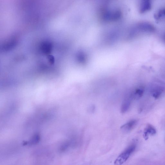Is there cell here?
<instances>
[{
    "label": "cell",
    "instance_id": "1",
    "mask_svg": "<svg viewBox=\"0 0 165 165\" xmlns=\"http://www.w3.org/2000/svg\"><path fill=\"white\" fill-rule=\"evenodd\" d=\"M136 148V143H131L117 157L114 161V165H122L134 153Z\"/></svg>",
    "mask_w": 165,
    "mask_h": 165
},
{
    "label": "cell",
    "instance_id": "2",
    "mask_svg": "<svg viewBox=\"0 0 165 165\" xmlns=\"http://www.w3.org/2000/svg\"><path fill=\"white\" fill-rule=\"evenodd\" d=\"M152 3L149 0H143L140 3L139 7V12L143 13L149 11L151 9Z\"/></svg>",
    "mask_w": 165,
    "mask_h": 165
},
{
    "label": "cell",
    "instance_id": "3",
    "mask_svg": "<svg viewBox=\"0 0 165 165\" xmlns=\"http://www.w3.org/2000/svg\"><path fill=\"white\" fill-rule=\"evenodd\" d=\"M138 123V121L132 120L123 125L121 127V130L124 133L130 132L135 127Z\"/></svg>",
    "mask_w": 165,
    "mask_h": 165
},
{
    "label": "cell",
    "instance_id": "4",
    "mask_svg": "<svg viewBox=\"0 0 165 165\" xmlns=\"http://www.w3.org/2000/svg\"><path fill=\"white\" fill-rule=\"evenodd\" d=\"M164 90V88L162 86L156 85L151 89L152 96L156 99H158L163 94Z\"/></svg>",
    "mask_w": 165,
    "mask_h": 165
},
{
    "label": "cell",
    "instance_id": "5",
    "mask_svg": "<svg viewBox=\"0 0 165 165\" xmlns=\"http://www.w3.org/2000/svg\"><path fill=\"white\" fill-rule=\"evenodd\" d=\"M154 16L157 23H165V8L160 9Z\"/></svg>",
    "mask_w": 165,
    "mask_h": 165
},
{
    "label": "cell",
    "instance_id": "6",
    "mask_svg": "<svg viewBox=\"0 0 165 165\" xmlns=\"http://www.w3.org/2000/svg\"><path fill=\"white\" fill-rule=\"evenodd\" d=\"M144 92V88L143 86H139L131 93L130 96L132 99H139L142 97Z\"/></svg>",
    "mask_w": 165,
    "mask_h": 165
},
{
    "label": "cell",
    "instance_id": "7",
    "mask_svg": "<svg viewBox=\"0 0 165 165\" xmlns=\"http://www.w3.org/2000/svg\"><path fill=\"white\" fill-rule=\"evenodd\" d=\"M156 133V128L152 125L148 124L145 129L143 137L145 140L148 139L149 136L153 135Z\"/></svg>",
    "mask_w": 165,
    "mask_h": 165
},
{
    "label": "cell",
    "instance_id": "8",
    "mask_svg": "<svg viewBox=\"0 0 165 165\" xmlns=\"http://www.w3.org/2000/svg\"><path fill=\"white\" fill-rule=\"evenodd\" d=\"M138 27L140 30L146 32H152L155 30V28L152 25L145 22L140 23Z\"/></svg>",
    "mask_w": 165,
    "mask_h": 165
},
{
    "label": "cell",
    "instance_id": "9",
    "mask_svg": "<svg viewBox=\"0 0 165 165\" xmlns=\"http://www.w3.org/2000/svg\"><path fill=\"white\" fill-rule=\"evenodd\" d=\"M131 99L132 98L130 95V96L125 98L121 106V111L122 113L126 112L130 108Z\"/></svg>",
    "mask_w": 165,
    "mask_h": 165
},
{
    "label": "cell",
    "instance_id": "10",
    "mask_svg": "<svg viewBox=\"0 0 165 165\" xmlns=\"http://www.w3.org/2000/svg\"><path fill=\"white\" fill-rule=\"evenodd\" d=\"M164 42L165 43V34H164Z\"/></svg>",
    "mask_w": 165,
    "mask_h": 165
}]
</instances>
